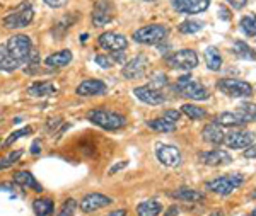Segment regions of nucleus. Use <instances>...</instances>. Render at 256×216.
Listing matches in <instances>:
<instances>
[{
	"label": "nucleus",
	"instance_id": "nucleus-1",
	"mask_svg": "<svg viewBox=\"0 0 256 216\" xmlns=\"http://www.w3.org/2000/svg\"><path fill=\"white\" fill-rule=\"evenodd\" d=\"M88 119L96 126L102 128L106 131H116L122 130L123 126L126 124L125 116L114 113V111L110 109H92L88 113Z\"/></svg>",
	"mask_w": 256,
	"mask_h": 216
},
{
	"label": "nucleus",
	"instance_id": "nucleus-2",
	"mask_svg": "<svg viewBox=\"0 0 256 216\" xmlns=\"http://www.w3.org/2000/svg\"><path fill=\"white\" fill-rule=\"evenodd\" d=\"M32 19H34V9H32V5L30 2H22L4 17V27L22 29L30 26Z\"/></svg>",
	"mask_w": 256,
	"mask_h": 216
},
{
	"label": "nucleus",
	"instance_id": "nucleus-3",
	"mask_svg": "<svg viewBox=\"0 0 256 216\" xmlns=\"http://www.w3.org/2000/svg\"><path fill=\"white\" fill-rule=\"evenodd\" d=\"M6 49L7 53L14 58L16 61H19L20 65H24L30 58L31 51H32V43L31 38L26 34H14L7 39L6 43Z\"/></svg>",
	"mask_w": 256,
	"mask_h": 216
},
{
	"label": "nucleus",
	"instance_id": "nucleus-4",
	"mask_svg": "<svg viewBox=\"0 0 256 216\" xmlns=\"http://www.w3.org/2000/svg\"><path fill=\"white\" fill-rule=\"evenodd\" d=\"M168 34L169 29L164 24H148L134 32V39L140 44H159L168 38Z\"/></svg>",
	"mask_w": 256,
	"mask_h": 216
},
{
	"label": "nucleus",
	"instance_id": "nucleus-5",
	"mask_svg": "<svg viewBox=\"0 0 256 216\" xmlns=\"http://www.w3.org/2000/svg\"><path fill=\"white\" fill-rule=\"evenodd\" d=\"M176 90L183 97L192 99V101H205V99H208V90L200 82L192 78V75H183L178 78Z\"/></svg>",
	"mask_w": 256,
	"mask_h": 216
},
{
	"label": "nucleus",
	"instance_id": "nucleus-6",
	"mask_svg": "<svg viewBox=\"0 0 256 216\" xmlns=\"http://www.w3.org/2000/svg\"><path fill=\"white\" fill-rule=\"evenodd\" d=\"M242 182H244V177H242L241 174H229V176H222V177L214 179V181H208L207 188L217 194L227 196V194H230L232 191H236Z\"/></svg>",
	"mask_w": 256,
	"mask_h": 216
},
{
	"label": "nucleus",
	"instance_id": "nucleus-7",
	"mask_svg": "<svg viewBox=\"0 0 256 216\" xmlns=\"http://www.w3.org/2000/svg\"><path fill=\"white\" fill-rule=\"evenodd\" d=\"M217 89L229 97H250L253 94V87L238 78H222L217 82Z\"/></svg>",
	"mask_w": 256,
	"mask_h": 216
},
{
	"label": "nucleus",
	"instance_id": "nucleus-8",
	"mask_svg": "<svg viewBox=\"0 0 256 216\" xmlns=\"http://www.w3.org/2000/svg\"><path fill=\"white\" fill-rule=\"evenodd\" d=\"M166 61L171 68H178V70H184V72H190V70L196 68L198 65V56L193 49H180V51H174L172 55L166 56Z\"/></svg>",
	"mask_w": 256,
	"mask_h": 216
},
{
	"label": "nucleus",
	"instance_id": "nucleus-9",
	"mask_svg": "<svg viewBox=\"0 0 256 216\" xmlns=\"http://www.w3.org/2000/svg\"><path fill=\"white\" fill-rule=\"evenodd\" d=\"M147 68H148V58L146 55H138L123 65L122 75L128 78V80H135V78H142L146 75Z\"/></svg>",
	"mask_w": 256,
	"mask_h": 216
},
{
	"label": "nucleus",
	"instance_id": "nucleus-10",
	"mask_svg": "<svg viewBox=\"0 0 256 216\" xmlns=\"http://www.w3.org/2000/svg\"><path fill=\"white\" fill-rule=\"evenodd\" d=\"M113 15H114V9H113V3L110 0H98L94 3V9H92V14H90V19H92V24L96 27H101V26H106L113 20Z\"/></svg>",
	"mask_w": 256,
	"mask_h": 216
},
{
	"label": "nucleus",
	"instance_id": "nucleus-11",
	"mask_svg": "<svg viewBox=\"0 0 256 216\" xmlns=\"http://www.w3.org/2000/svg\"><path fill=\"white\" fill-rule=\"evenodd\" d=\"M98 44L102 49H106V51L118 53V51H123V49H126L128 41H126L125 36L120 34V32L108 31V32H102V34L99 36V38H98Z\"/></svg>",
	"mask_w": 256,
	"mask_h": 216
},
{
	"label": "nucleus",
	"instance_id": "nucleus-12",
	"mask_svg": "<svg viewBox=\"0 0 256 216\" xmlns=\"http://www.w3.org/2000/svg\"><path fill=\"white\" fill-rule=\"evenodd\" d=\"M156 157L166 167H178V165H181V152L178 150L174 145L158 143L156 145Z\"/></svg>",
	"mask_w": 256,
	"mask_h": 216
},
{
	"label": "nucleus",
	"instance_id": "nucleus-13",
	"mask_svg": "<svg viewBox=\"0 0 256 216\" xmlns=\"http://www.w3.org/2000/svg\"><path fill=\"white\" fill-rule=\"evenodd\" d=\"M171 5L180 14L195 15L208 9L210 0H171Z\"/></svg>",
	"mask_w": 256,
	"mask_h": 216
},
{
	"label": "nucleus",
	"instance_id": "nucleus-14",
	"mask_svg": "<svg viewBox=\"0 0 256 216\" xmlns=\"http://www.w3.org/2000/svg\"><path fill=\"white\" fill-rule=\"evenodd\" d=\"M134 94L137 99H140V101L146 104H150V106H160V104L166 102V95L160 92L159 89H154V87H150V85L135 87Z\"/></svg>",
	"mask_w": 256,
	"mask_h": 216
},
{
	"label": "nucleus",
	"instance_id": "nucleus-15",
	"mask_svg": "<svg viewBox=\"0 0 256 216\" xmlns=\"http://www.w3.org/2000/svg\"><path fill=\"white\" fill-rule=\"evenodd\" d=\"M111 203H113V199L104 196V194L90 193V194H88V196L82 198L79 206H80V210L84 211V213H92V211H98V210H101V208L110 206Z\"/></svg>",
	"mask_w": 256,
	"mask_h": 216
},
{
	"label": "nucleus",
	"instance_id": "nucleus-16",
	"mask_svg": "<svg viewBox=\"0 0 256 216\" xmlns=\"http://www.w3.org/2000/svg\"><path fill=\"white\" fill-rule=\"evenodd\" d=\"M253 141H254V133H251V131H230V133H227L224 138V143L227 147L236 148V150L251 147Z\"/></svg>",
	"mask_w": 256,
	"mask_h": 216
},
{
	"label": "nucleus",
	"instance_id": "nucleus-17",
	"mask_svg": "<svg viewBox=\"0 0 256 216\" xmlns=\"http://www.w3.org/2000/svg\"><path fill=\"white\" fill-rule=\"evenodd\" d=\"M106 84L99 78H88V80H82L76 89V94L80 97H92V95H102L106 94Z\"/></svg>",
	"mask_w": 256,
	"mask_h": 216
},
{
	"label": "nucleus",
	"instance_id": "nucleus-18",
	"mask_svg": "<svg viewBox=\"0 0 256 216\" xmlns=\"http://www.w3.org/2000/svg\"><path fill=\"white\" fill-rule=\"evenodd\" d=\"M198 160L205 165H227L232 162V157L229 155L226 150H208V152H200L198 153Z\"/></svg>",
	"mask_w": 256,
	"mask_h": 216
},
{
	"label": "nucleus",
	"instance_id": "nucleus-19",
	"mask_svg": "<svg viewBox=\"0 0 256 216\" xmlns=\"http://www.w3.org/2000/svg\"><path fill=\"white\" fill-rule=\"evenodd\" d=\"M77 19H79V15H77L76 12H72V14H67V15H64L60 20H56L55 26H53V29H52L53 38H55V39L64 38V36L68 32V29L77 22Z\"/></svg>",
	"mask_w": 256,
	"mask_h": 216
},
{
	"label": "nucleus",
	"instance_id": "nucleus-20",
	"mask_svg": "<svg viewBox=\"0 0 256 216\" xmlns=\"http://www.w3.org/2000/svg\"><path fill=\"white\" fill-rule=\"evenodd\" d=\"M169 196L172 199H178V201H184V203H198L204 201L205 194L198 189H192V188H180L172 193H169Z\"/></svg>",
	"mask_w": 256,
	"mask_h": 216
},
{
	"label": "nucleus",
	"instance_id": "nucleus-21",
	"mask_svg": "<svg viewBox=\"0 0 256 216\" xmlns=\"http://www.w3.org/2000/svg\"><path fill=\"white\" fill-rule=\"evenodd\" d=\"M56 85L52 84V82H34L26 89V92L32 95V97H50V95H55L56 94Z\"/></svg>",
	"mask_w": 256,
	"mask_h": 216
},
{
	"label": "nucleus",
	"instance_id": "nucleus-22",
	"mask_svg": "<svg viewBox=\"0 0 256 216\" xmlns=\"http://www.w3.org/2000/svg\"><path fill=\"white\" fill-rule=\"evenodd\" d=\"M12 179H14V182L18 186H20V188L32 189V191H36V193H41V191H43L40 182L36 181L34 176H32L31 172H28V170H19V172L14 174V177Z\"/></svg>",
	"mask_w": 256,
	"mask_h": 216
},
{
	"label": "nucleus",
	"instance_id": "nucleus-23",
	"mask_svg": "<svg viewBox=\"0 0 256 216\" xmlns=\"http://www.w3.org/2000/svg\"><path fill=\"white\" fill-rule=\"evenodd\" d=\"M202 138H204L207 143L210 145H222L224 143V138H226V133L222 131V128L218 124L212 123V124H207L202 131Z\"/></svg>",
	"mask_w": 256,
	"mask_h": 216
},
{
	"label": "nucleus",
	"instance_id": "nucleus-24",
	"mask_svg": "<svg viewBox=\"0 0 256 216\" xmlns=\"http://www.w3.org/2000/svg\"><path fill=\"white\" fill-rule=\"evenodd\" d=\"M70 61H72V51H70V49H62V51H56V53H53V55L46 56L44 65L52 66V68H64Z\"/></svg>",
	"mask_w": 256,
	"mask_h": 216
},
{
	"label": "nucleus",
	"instance_id": "nucleus-25",
	"mask_svg": "<svg viewBox=\"0 0 256 216\" xmlns=\"http://www.w3.org/2000/svg\"><path fill=\"white\" fill-rule=\"evenodd\" d=\"M216 124H218V126H242V124L248 123V119L242 116L241 113H222L218 114L216 119Z\"/></svg>",
	"mask_w": 256,
	"mask_h": 216
},
{
	"label": "nucleus",
	"instance_id": "nucleus-26",
	"mask_svg": "<svg viewBox=\"0 0 256 216\" xmlns=\"http://www.w3.org/2000/svg\"><path fill=\"white\" fill-rule=\"evenodd\" d=\"M160 211H162V206L156 199H147V201H142L137 206L138 216H159Z\"/></svg>",
	"mask_w": 256,
	"mask_h": 216
},
{
	"label": "nucleus",
	"instance_id": "nucleus-27",
	"mask_svg": "<svg viewBox=\"0 0 256 216\" xmlns=\"http://www.w3.org/2000/svg\"><path fill=\"white\" fill-rule=\"evenodd\" d=\"M53 201L50 198H38L32 201V211L36 216H52L53 215Z\"/></svg>",
	"mask_w": 256,
	"mask_h": 216
},
{
	"label": "nucleus",
	"instance_id": "nucleus-28",
	"mask_svg": "<svg viewBox=\"0 0 256 216\" xmlns=\"http://www.w3.org/2000/svg\"><path fill=\"white\" fill-rule=\"evenodd\" d=\"M20 66L19 61H16L14 58H12L9 53H7L6 46H0V72H14V70H18Z\"/></svg>",
	"mask_w": 256,
	"mask_h": 216
},
{
	"label": "nucleus",
	"instance_id": "nucleus-29",
	"mask_svg": "<svg viewBox=\"0 0 256 216\" xmlns=\"http://www.w3.org/2000/svg\"><path fill=\"white\" fill-rule=\"evenodd\" d=\"M205 61H207V66L212 72H217L220 70V65H222V56H220V51L218 48L216 46H208L205 49Z\"/></svg>",
	"mask_w": 256,
	"mask_h": 216
},
{
	"label": "nucleus",
	"instance_id": "nucleus-30",
	"mask_svg": "<svg viewBox=\"0 0 256 216\" xmlns=\"http://www.w3.org/2000/svg\"><path fill=\"white\" fill-rule=\"evenodd\" d=\"M232 51L236 53L239 58H242V60H250V61H254L256 60V53L254 49L250 46V44H246L244 41L238 39L234 41L232 44Z\"/></svg>",
	"mask_w": 256,
	"mask_h": 216
},
{
	"label": "nucleus",
	"instance_id": "nucleus-31",
	"mask_svg": "<svg viewBox=\"0 0 256 216\" xmlns=\"http://www.w3.org/2000/svg\"><path fill=\"white\" fill-rule=\"evenodd\" d=\"M147 126L154 131H159V133H169V131H174L176 130V124L168 121L164 118H159V119H150L147 121Z\"/></svg>",
	"mask_w": 256,
	"mask_h": 216
},
{
	"label": "nucleus",
	"instance_id": "nucleus-32",
	"mask_svg": "<svg viewBox=\"0 0 256 216\" xmlns=\"http://www.w3.org/2000/svg\"><path fill=\"white\" fill-rule=\"evenodd\" d=\"M24 73H28V75H36V73L41 70V61H40V55L38 51H36L34 48H32L30 58H28V61L24 63Z\"/></svg>",
	"mask_w": 256,
	"mask_h": 216
},
{
	"label": "nucleus",
	"instance_id": "nucleus-33",
	"mask_svg": "<svg viewBox=\"0 0 256 216\" xmlns=\"http://www.w3.org/2000/svg\"><path fill=\"white\" fill-rule=\"evenodd\" d=\"M239 26H241V31L244 32L246 36H250V38L256 36V17L254 15H244V17L241 19V22H239Z\"/></svg>",
	"mask_w": 256,
	"mask_h": 216
},
{
	"label": "nucleus",
	"instance_id": "nucleus-34",
	"mask_svg": "<svg viewBox=\"0 0 256 216\" xmlns=\"http://www.w3.org/2000/svg\"><path fill=\"white\" fill-rule=\"evenodd\" d=\"M181 109H183V113L186 114L188 118H192V119H204V118H207V111L202 109V107H198V106H195V104H184Z\"/></svg>",
	"mask_w": 256,
	"mask_h": 216
},
{
	"label": "nucleus",
	"instance_id": "nucleus-35",
	"mask_svg": "<svg viewBox=\"0 0 256 216\" xmlns=\"http://www.w3.org/2000/svg\"><path fill=\"white\" fill-rule=\"evenodd\" d=\"M202 27H204V22L188 19L180 24V32H183V34H195V32L202 31Z\"/></svg>",
	"mask_w": 256,
	"mask_h": 216
},
{
	"label": "nucleus",
	"instance_id": "nucleus-36",
	"mask_svg": "<svg viewBox=\"0 0 256 216\" xmlns=\"http://www.w3.org/2000/svg\"><path fill=\"white\" fill-rule=\"evenodd\" d=\"M22 157V150H16V152H10L9 155H6L4 159H0V170H6V169H10L18 164V160Z\"/></svg>",
	"mask_w": 256,
	"mask_h": 216
},
{
	"label": "nucleus",
	"instance_id": "nucleus-37",
	"mask_svg": "<svg viewBox=\"0 0 256 216\" xmlns=\"http://www.w3.org/2000/svg\"><path fill=\"white\" fill-rule=\"evenodd\" d=\"M238 113H241L242 116H244V118L248 119V123L254 121V119H256V104H253V102H242V104H239Z\"/></svg>",
	"mask_w": 256,
	"mask_h": 216
},
{
	"label": "nucleus",
	"instance_id": "nucleus-38",
	"mask_svg": "<svg viewBox=\"0 0 256 216\" xmlns=\"http://www.w3.org/2000/svg\"><path fill=\"white\" fill-rule=\"evenodd\" d=\"M30 133H32V128L31 126H26V128H20V130L18 131H14V133H10L9 135V138L6 140V147H10V145H14V141H18L19 138H22V136H26V135H30Z\"/></svg>",
	"mask_w": 256,
	"mask_h": 216
},
{
	"label": "nucleus",
	"instance_id": "nucleus-39",
	"mask_svg": "<svg viewBox=\"0 0 256 216\" xmlns=\"http://www.w3.org/2000/svg\"><path fill=\"white\" fill-rule=\"evenodd\" d=\"M76 210H77V201H76V199H72V198H68L67 201L64 203V206H62L58 216H74Z\"/></svg>",
	"mask_w": 256,
	"mask_h": 216
},
{
	"label": "nucleus",
	"instance_id": "nucleus-40",
	"mask_svg": "<svg viewBox=\"0 0 256 216\" xmlns=\"http://www.w3.org/2000/svg\"><path fill=\"white\" fill-rule=\"evenodd\" d=\"M168 84V78H166V75L164 73H154L152 75V84H150V87H154V89H159L160 90V87H164Z\"/></svg>",
	"mask_w": 256,
	"mask_h": 216
},
{
	"label": "nucleus",
	"instance_id": "nucleus-41",
	"mask_svg": "<svg viewBox=\"0 0 256 216\" xmlns=\"http://www.w3.org/2000/svg\"><path fill=\"white\" fill-rule=\"evenodd\" d=\"M94 61H96L101 68H111V66H113V60L106 55H96L94 56Z\"/></svg>",
	"mask_w": 256,
	"mask_h": 216
},
{
	"label": "nucleus",
	"instance_id": "nucleus-42",
	"mask_svg": "<svg viewBox=\"0 0 256 216\" xmlns=\"http://www.w3.org/2000/svg\"><path fill=\"white\" fill-rule=\"evenodd\" d=\"M162 118H164V119H168V121H171V123H174V124H176L178 121H180L181 113H180V111H164Z\"/></svg>",
	"mask_w": 256,
	"mask_h": 216
},
{
	"label": "nucleus",
	"instance_id": "nucleus-43",
	"mask_svg": "<svg viewBox=\"0 0 256 216\" xmlns=\"http://www.w3.org/2000/svg\"><path fill=\"white\" fill-rule=\"evenodd\" d=\"M46 5L53 7V9H60V7H64L65 3H67V0H43Z\"/></svg>",
	"mask_w": 256,
	"mask_h": 216
},
{
	"label": "nucleus",
	"instance_id": "nucleus-44",
	"mask_svg": "<svg viewBox=\"0 0 256 216\" xmlns=\"http://www.w3.org/2000/svg\"><path fill=\"white\" fill-rule=\"evenodd\" d=\"M128 165V162H118V164H114L113 167H111L110 170H108V176H113V174H116V172H120L122 169H125Z\"/></svg>",
	"mask_w": 256,
	"mask_h": 216
},
{
	"label": "nucleus",
	"instance_id": "nucleus-45",
	"mask_svg": "<svg viewBox=\"0 0 256 216\" xmlns=\"http://www.w3.org/2000/svg\"><path fill=\"white\" fill-rule=\"evenodd\" d=\"M229 5H232L234 9H242V7L248 3V0H226Z\"/></svg>",
	"mask_w": 256,
	"mask_h": 216
},
{
	"label": "nucleus",
	"instance_id": "nucleus-46",
	"mask_svg": "<svg viewBox=\"0 0 256 216\" xmlns=\"http://www.w3.org/2000/svg\"><path fill=\"white\" fill-rule=\"evenodd\" d=\"M218 19H222V20H229L230 19V12L227 10L224 5L218 7Z\"/></svg>",
	"mask_w": 256,
	"mask_h": 216
},
{
	"label": "nucleus",
	"instance_id": "nucleus-47",
	"mask_svg": "<svg viewBox=\"0 0 256 216\" xmlns=\"http://www.w3.org/2000/svg\"><path fill=\"white\" fill-rule=\"evenodd\" d=\"M244 157H246V159H256V143L246 148Z\"/></svg>",
	"mask_w": 256,
	"mask_h": 216
},
{
	"label": "nucleus",
	"instance_id": "nucleus-48",
	"mask_svg": "<svg viewBox=\"0 0 256 216\" xmlns=\"http://www.w3.org/2000/svg\"><path fill=\"white\" fill-rule=\"evenodd\" d=\"M40 152H41V140L36 138L34 141H32V145H31V153H32V155H38Z\"/></svg>",
	"mask_w": 256,
	"mask_h": 216
},
{
	"label": "nucleus",
	"instance_id": "nucleus-49",
	"mask_svg": "<svg viewBox=\"0 0 256 216\" xmlns=\"http://www.w3.org/2000/svg\"><path fill=\"white\" fill-rule=\"evenodd\" d=\"M178 213H180V210H178V206H171L168 210V213L166 216H178Z\"/></svg>",
	"mask_w": 256,
	"mask_h": 216
},
{
	"label": "nucleus",
	"instance_id": "nucleus-50",
	"mask_svg": "<svg viewBox=\"0 0 256 216\" xmlns=\"http://www.w3.org/2000/svg\"><path fill=\"white\" fill-rule=\"evenodd\" d=\"M106 216H126V211L125 210H114V211H111V213L106 215Z\"/></svg>",
	"mask_w": 256,
	"mask_h": 216
},
{
	"label": "nucleus",
	"instance_id": "nucleus-51",
	"mask_svg": "<svg viewBox=\"0 0 256 216\" xmlns=\"http://www.w3.org/2000/svg\"><path fill=\"white\" fill-rule=\"evenodd\" d=\"M210 216H224V213H222V211H214Z\"/></svg>",
	"mask_w": 256,
	"mask_h": 216
},
{
	"label": "nucleus",
	"instance_id": "nucleus-52",
	"mask_svg": "<svg viewBox=\"0 0 256 216\" xmlns=\"http://www.w3.org/2000/svg\"><path fill=\"white\" fill-rule=\"evenodd\" d=\"M88 39V34H80V41H86Z\"/></svg>",
	"mask_w": 256,
	"mask_h": 216
},
{
	"label": "nucleus",
	"instance_id": "nucleus-53",
	"mask_svg": "<svg viewBox=\"0 0 256 216\" xmlns=\"http://www.w3.org/2000/svg\"><path fill=\"white\" fill-rule=\"evenodd\" d=\"M248 216H256V208H254V210H253V211H251V213H250V215H248Z\"/></svg>",
	"mask_w": 256,
	"mask_h": 216
},
{
	"label": "nucleus",
	"instance_id": "nucleus-54",
	"mask_svg": "<svg viewBox=\"0 0 256 216\" xmlns=\"http://www.w3.org/2000/svg\"><path fill=\"white\" fill-rule=\"evenodd\" d=\"M251 198H253V199H256V189L253 191V194H251Z\"/></svg>",
	"mask_w": 256,
	"mask_h": 216
},
{
	"label": "nucleus",
	"instance_id": "nucleus-55",
	"mask_svg": "<svg viewBox=\"0 0 256 216\" xmlns=\"http://www.w3.org/2000/svg\"><path fill=\"white\" fill-rule=\"evenodd\" d=\"M144 2H156V0H144Z\"/></svg>",
	"mask_w": 256,
	"mask_h": 216
},
{
	"label": "nucleus",
	"instance_id": "nucleus-56",
	"mask_svg": "<svg viewBox=\"0 0 256 216\" xmlns=\"http://www.w3.org/2000/svg\"><path fill=\"white\" fill-rule=\"evenodd\" d=\"M2 145H4V141H2V140H0V147H2Z\"/></svg>",
	"mask_w": 256,
	"mask_h": 216
}]
</instances>
